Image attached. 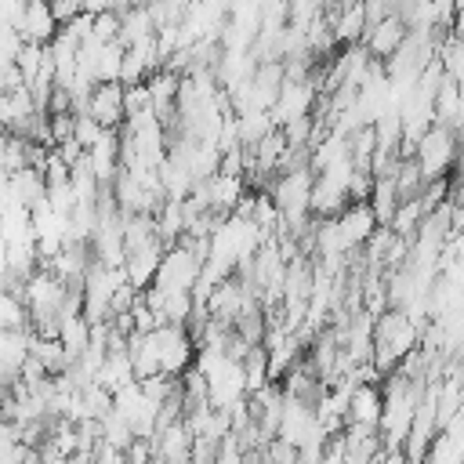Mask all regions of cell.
I'll return each mask as SVG.
<instances>
[{"mask_svg":"<svg viewBox=\"0 0 464 464\" xmlns=\"http://www.w3.org/2000/svg\"><path fill=\"white\" fill-rule=\"evenodd\" d=\"M439 62H442L446 76L464 83V33H446V40L439 47Z\"/></svg>","mask_w":464,"mask_h":464,"instance_id":"obj_5","label":"cell"},{"mask_svg":"<svg viewBox=\"0 0 464 464\" xmlns=\"http://www.w3.org/2000/svg\"><path fill=\"white\" fill-rule=\"evenodd\" d=\"M413 160L424 174V181H435V178H450L457 170V160H460V134L446 123H431L420 138H417V149H413Z\"/></svg>","mask_w":464,"mask_h":464,"instance_id":"obj_1","label":"cell"},{"mask_svg":"<svg viewBox=\"0 0 464 464\" xmlns=\"http://www.w3.org/2000/svg\"><path fill=\"white\" fill-rule=\"evenodd\" d=\"M14 29L29 40V44H51L62 33V18L54 14L51 0H25L22 18L14 22Z\"/></svg>","mask_w":464,"mask_h":464,"instance_id":"obj_4","label":"cell"},{"mask_svg":"<svg viewBox=\"0 0 464 464\" xmlns=\"http://www.w3.org/2000/svg\"><path fill=\"white\" fill-rule=\"evenodd\" d=\"M406 36H410V25H406V18H399L395 11L392 14H384V18H377L370 29H366V36H362V44H366V51L377 58V62H388L402 44H406Z\"/></svg>","mask_w":464,"mask_h":464,"instance_id":"obj_3","label":"cell"},{"mask_svg":"<svg viewBox=\"0 0 464 464\" xmlns=\"http://www.w3.org/2000/svg\"><path fill=\"white\" fill-rule=\"evenodd\" d=\"M105 130H120L127 123V83L123 80H105V83H94L91 98H87V109Z\"/></svg>","mask_w":464,"mask_h":464,"instance_id":"obj_2","label":"cell"}]
</instances>
